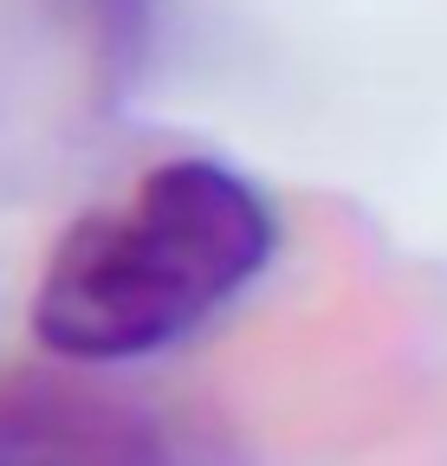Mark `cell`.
<instances>
[{
	"instance_id": "6da1fadb",
	"label": "cell",
	"mask_w": 447,
	"mask_h": 466,
	"mask_svg": "<svg viewBox=\"0 0 447 466\" xmlns=\"http://www.w3.org/2000/svg\"><path fill=\"white\" fill-rule=\"evenodd\" d=\"M279 220L214 156L156 162L130 201L78 214L33 285V337L59 363H137L201 330L272 266Z\"/></svg>"
},
{
	"instance_id": "7a4b0ae2",
	"label": "cell",
	"mask_w": 447,
	"mask_h": 466,
	"mask_svg": "<svg viewBox=\"0 0 447 466\" xmlns=\"http://www.w3.org/2000/svg\"><path fill=\"white\" fill-rule=\"evenodd\" d=\"M0 466H188L149 408L85 382L0 389Z\"/></svg>"
},
{
	"instance_id": "3957f363",
	"label": "cell",
	"mask_w": 447,
	"mask_h": 466,
	"mask_svg": "<svg viewBox=\"0 0 447 466\" xmlns=\"http://www.w3.org/2000/svg\"><path fill=\"white\" fill-rule=\"evenodd\" d=\"M78 20L91 26V46H97V66L104 78L117 85L124 72L143 66L149 52V26H156V0H72Z\"/></svg>"
}]
</instances>
